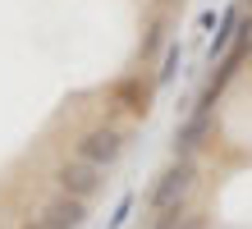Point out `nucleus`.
Masks as SVG:
<instances>
[{
	"mask_svg": "<svg viewBox=\"0 0 252 229\" xmlns=\"http://www.w3.org/2000/svg\"><path fill=\"white\" fill-rule=\"evenodd\" d=\"M174 69H179V46H165V55H160V69H156V83H170Z\"/></svg>",
	"mask_w": 252,
	"mask_h": 229,
	"instance_id": "6e6552de",
	"label": "nucleus"
},
{
	"mask_svg": "<svg viewBox=\"0 0 252 229\" xmlns=\"http://www.w3.org/2000/svg\"><path fill=\"white\" fill-rule=\"evenodd\" d=\"M133 216V197H120V206H115V216H110V229H124Z\"/></svg>",
	"mask_w": 252,
	"mask_h": 229,
	"instance_id": "9d476101",
	"label": "nucleus"
},
{
	"mask_svg": "<svg viewBox=\"0 0 252 229\" xmlns=\"http://www.w3.org/2000/svg\"><path fill=\"white\" fill-rule=\"evenodd\" d=\"M165 46V23H152V33L142 37V55H152V51H160Z\"/></svg>",
	"mask_w": 252,
	"mask_h": 229,
	"instance_id": "1a4fd4ad",
	"label": "nucleus"
},
{
	"mask_svg": "<svg viewBox=\"0 0 252 229\" xmlns=\"http://www.w3.org/2000/svg\"><path fill=\"white\" fill-rule=\"evenodd\" d=\"M206 133H211V110L197 105V110L179 124V133H174V151H179V156H192V151L206 142Z\"/></svg>",
	"mask_w": 252,
	"mask_h": 229,
	"instance_id": "39448f33",
	"label": "nucleus"
},
{
	"mask_svg": "<svg viewBox=\"0 0 252 229\" xmlns=\"http://www.w3.org/2000/svg\"><path fill=\"white\" fill-rule=\"evenodd\" d=\"M83 220H87V202L83 197H69V193H55L46 202V211H41V225L46 229H83Z\"/></svg>",
	"mask_w": 252,
	"mask_h": 229,
	"instance_id": "20e7f679",
	"label": "nucleus"
},
{
	"mask_svg": "<svg viewBox=\"0 0 252 229\" xmlns=\"http://www.w3.org/2000/svg\"><path fill=\"white\" fill-rule=\"evenodd\" d=\"M101 165H92V161H83V156H73V161H64L60 170H55V183H60V193H69V197H96V188H101Z\"/></svg>",
	"mask_w": 252,
	"mask_h": 229,
	"instance_id": "7ed1b4c3",
	"label": "nucleus"
},
{
	"mask_svg": "<svg viewBox=\"0 0 252 229\" xmlns=\"http://www.w3.org/2000/svg\"><path fill=\"white\" fill-rule=\"evenodd\" d=\"M248 5H252V0H248Z\"/></svg>",
	"mask_w": 252,
	"mask_h": 229,
	"instance_id": "ddd939ff",
	"label": "nucleus"
},
{
	"mask_svg": "<svg viewBox=\"0 0 252 229\" xmlns=\"http://www.w3.org/2000/svg\"><path fill=\"white\" fill-rule=\"evenodd\" d=\"M73 156H83V161H92V165H115L124 156V133L120 129H110V124H96V129H87L78 142H73Z\"/></svg>",
	"mask_w": 252,
	"mask_h": 229,
	"instance_id": "f03ea898",
	"label": "nucleus"
},
{
	"mask_svg": "<svg viewBox=\"0 0 252 229\" xmlns=\"http://www.w3.org/2000/svg\"><path fill=\"white\" fill-rule=\"evenodd\" d=\"M19 229H46V225H41V220H28V225H19Z\"/></svg>",
	"mask_w": 252,
	"mask_h": 229,
	"instance_id": "f8f14e48",
	"label": "nucleus"
},
{
	"mask_svg": "<svg viewBox=\"0 0 252 229\" xmlns=\"http://www.w3.org/2000/svg\"><path fill=\"white\" fill-rule=\"evenodd\" d=\"M179 229H206V216H197V211H188V216L179 220Z\"/></svg>",
	"mask_w": 252,
	"mask_h": 229,
	"instance_id": "9b49d317",
	"label": "nucleus"
},
{
	"mask_svg": "<svg viewBox=\"0 0 252 229\" xmlns=\"http://www.w3.org/2000/svg\"><path fill=\"white\" fill-rule=\"evenodd\" d=\"M115 101H120V110H128V115H147V87H142V78L115 83Z\"/></svg>",
	"mask_w": 252,
	"mask_h": 229,
	"instance_id": "0eeeda50",
	"label": "nucleus"
},
{
	"mask_svg": "<svg viewBox=\"0 0 252 229\" xmlns=\"http://www.w3.org/2000/svg\"><path fill=\"white\" fill-rule=\"evenodd\" d=\"M239 19H243L239 9H225V14H220V28H216V37L206 41V55H211V60H225V55H229L234 37H239Z\"/></svg>",
	"mask_w": 252,
	"mask_h": 229,
	"instance_id": "423d86ee",
	"label": "nucleus"
},
{
	"mask_svg": "<svg viewBox=\"0 0 252 229\" xmlns=\"http://www.w3.org/2000/svg\"><path fill=\"white\" fill-rule=\"evenodd\" d=\"M192 183H197V165H192V156H179V161H174L165 174L156 179V188H152V211L179 206L184 197L192 193Z\"/></svg>",
	"mask_w": 252,
	"mask_h": 229,
	"instance_id": "f257e3e1",
	"label": "nucleus"
}]
</instances>
